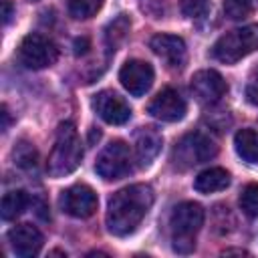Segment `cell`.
<instances>
[{"label":"cell","mask_w":258,"mask_h":258,"mask_svg":"<svg viewBox=\"0 0 258 258\" xmlns=\"http://www.w3.org/2000/svg\"><path fill=\"white\" fill-rule=\"evenodd\" d=\"M18 56L26 69L40 71V69L54 64V60L58 58V48L50 38L32 32L22 38V42L18 46Z\"/></svg>","instance_id":"cell-7"},{"label":"cell","mask_w":258,"mask_h":258,"mask_svg":"<svg viewBox=\"0 0 258 258\" xmlns=\"http://www.w3.org/2000/svg\"><path fill=\"white\" fill-rule=\"evenodd\" d=\"M149 48L165 60L169 69H181L185 64V42L175 34H155L149 40Z\"/></svg>","instance_id":"cell-14"},{"label":"cell","mask_w":258,"mask_h":258,"mask_svg":"<svg viewBox=\"0 0 258 258\" xmlns=\"http://www.w3.org/2000/svg\"><path fill=\"white\" fill-rule=\"evenodd\" d=\"M216 153H218V147L210 137H206L204 133H187L173 145L171 161H173V167L185 171L194 165L210 161Z\"/></svg>","instance_id":"cell-5"},{"label":"cell","mask_w":258,"mask_h":258,"mask_svg":"<svg viewBox=\"0 0 258 258\" xmlns=\"http://www.w3.org/2000/svg\"><path fill=\"white\" fill-rule=\"evenodd\" d=\"M240 208L248 218H258V183H248L242 189Z\"/></svg>","instance_id":"cell-22"},{"label":"cell","mask_w":258,"mask_h":258,"mask_svg":"<svg viewBox=\"0 0 258 258\" xmlns=\"http://www.w3.org/2000/svg\"><path fill=\"white\" fill-rule=\"evenodd\" d=\"M119 81L123 85V89L133 95V97H141L145 95L151 85H153V67L145 60L139 58H131L127 60L121 71H119Z\"/></svg>","instance_id":"cell-10"},{"label":"cell","mask_w":258,"mask_h":258,"mask_svg":"<svg viewBox=\"0 0 258 258\" xmlns=\"http://www.w3.org/2000/svg\"><path fill=\"white\" fill-rule=\"evenodd\" d=\"M30 198L24 189H12L8 194H4L2 204H0V216L2 220H16L28 206Z\"/></svg>","instance_id":"cell-18"},{"label":"cell","mask_w":258,"mask_h":258,"mask_svg":"<svg viewBox=\"0 0 258 258\" xmlns=\"http://www.w3.org/2000/svg\"><path fill=\"white\" fill-rule=\"evenodd\" d=\"M2 119H4V123H2V129L6 131V129H8V125H10V115H8V109H6V105H2Z\"/></svg>","instance_id":"cell-27"},{"label":"cell","mask_w":258,"mask_h":258,"mask_svg":"<svg viewBox=\"0 0 258 258\" xmlns=\"http://www.w3.org/2000/svg\"><path fill=\"white\" fill-rule=\"evenodd\" d=\"M230 185V173L224 167H208L194 179V187L200 194H214L222 191Z\"/></svg>","instance_id":"cell-16"},{"label":"cell","mask_w":258,"mask_h":258,"mask_svg":"<svg viewBox=\"0 0 258 258\" xmlns=\"http://www.w3.org/2000/svg\"><path fill=\"white\" fill-rule=\"evenodd\" d=\"M224 12L232 20H242L252 12V0H224Z\"/></svg>","instance_id":"cell-23"},{"label":"cell","mask_w":258,"mask_h":258,"mask_svg":"<svg viewBox=\"0 0 258 258\" xmlns=\"http://www.w3.org/2000/svg\"><path fill=\"white\" fill-rule=\"evenodd\" d=\"M224 254H248L246 250H226Z\"/></svg>","instance_id":"cell-29"},{"label":"cell","mask_w":258,"mask_h":258,"mask_svg":"<svg viewBox=\"0 0 258 258\" xmlns=\"http://www.w3.org/2000/svg\"><path fill=\"white\" fill-rule=\"evenodd\" d=\"M133 169V155H131V149L125 141H111L97 157V163H95V171L107 179V181H113V179H121L125 177L127 173H131Z\"/></svg>","instance_id":"cell-6"},{"label":"cell","mask_w":258,"mask_h":258,"mask_svg":"<svg viewBox=\"0 0 258 258\" xmlns=\"http://www.w3.org/2000/svg\"><path fill=\"white\" fill-rule=\"evenodd\" d=\"M105 0H69V12L73 18H91L95 16Z\"/></svg>","instance_id":"cell-21"},{"label":"cell","mask_w":258,"mask_h":258,"mask_svg":"<svg viewBox=\"0 0 258 258\" xmlns=\"http://www.w3.org/2000/svg\"><path fill=\"white\" fill-rule=\"evenodd\" d=\"M93 109L109 125H123L131 117V107L125 103L123 97H119L113 91H101V93H97L93 97Z\"/></svg>","instance_id":"cell-11"},{"label":"cell","mask_w":258,"mask_h":258,"mask_svg":"<svg viewBox=\"0 0 258 258\" xmlns=\"http://www.w3.org/2000/svg\"><path fill=\"white\" fill-rule=\"evenodd\" d=\"M153 206V189L147 183H133L109 198L107 206V228L115 236H129L137 230L141 220Z\"/></svg>","instance_id":"cell-1"},{"label":"cell","mask_w":258,"mask_h":258,"mask_svg":"<svg viewBox=\"0 0 258 258\" xmlns=\"http://www.w3.org/2000/svg\"><path fill=\"white\" fill-rule=\"evenodd\" d=\"M129 26H131V22H129V18H127L125 14H119L113 22H109L107 32H105V40H107L109 50L115 52V48L119 46V42H121V40L125 38V34L129 32Z\"/></svg>","instance_id":"cell-19"},{"label":"cell","mask_w":258,"mask_h":258,"mask_svg":"<svg viewBox=\"0 0 258 258\" xmlns=\"http://www.w3.org/2000/svg\"><path fill=\"white\" fill-rule=\"evenodd\" d=\"M161 149V135L153 127H141L135 133V157L141 167H149Z\"/></svg>","instance_id":"cell-15"},{"label":"cell","mask_w":258,"mask_h":258,"mask_svg":"<svg viewBox=\"0 0 258 258\" xmlns=\"http://www.w3.org/2000/svg\"><path fill=\"white\" fill-rule=\"evenodd\" d=\"M12 2L10 0H2V22L4 24H8L10 22V18H12Z\"/></svg>","instance_id":"cell-26"},{"label":"cell","mask_w":258,"mask_h":258,"mask_svg":"<svg viewBox=\"0 0 258 258\" xmlns=\"http://www.w3.org/2000/svg\"><path fill=\"white\" fill-rule=\"evenodd\" d=\"M234 145H236V153L248 161V163H258V133L250 127L240 129L234 135Z\"/></svg>","instance_id":"cell-17"},{"label":"cell","mask_w":258,"mask_h":258,"mask_svg":"<svg viewBox=\"0 0 258 258\" xmlns=\"http://www.w3.org/2000/svg\"><path fill=\"white\" fill-rule=\"evenodd\" d=\"M189 89H191L196 101H200L202 105H214L226 95L228 83L224 81V77L218 71L204 69L191 77Z\"/></svg>","instance_id":"cell-9"},{"label":"cell","mask_w":258,"mask_h":258,"mask_svg":"<svg viewBox=\"0 0 258 258\" xmlns=\"http://www.w3.org/2000/svg\"><path fill=\"white\" fill-rule=\"evenodd\" d=\"M99 137H101V131L93 127L91 129V135H89V143H95V139H99Z\"/></svg>","instance_id":"cell-28"},{"label":"cell","mask_w":258,"mask_h":258,"mask_svg":"<svg viewBox=\"0 0 258 258\" xmlns=\"http://www.w3.org/2000/svg\"><path fill=\"white\" fill-rule=\"evenodd\" d=\"M81 159H83V147L79 133L73 123L64 121L56 129L54 145L46 161V171L50 177H64L81 165Z\"/></svg>","instance_id":"cell-2"},{"label":"cell","mask_w":258,"mask_h":258,"mask_svg":"<svg viewBox=\"0 0 258 258\" xmlns=\"http://www.w3.org/2000/svg\"><path fill=\"white\" fill-rule=\"evenodd\" d=\"M147 113L159 121H179L185 115V101L173 89H161L147 105Z\"/></svg>","instance_id":"cell-12"},{"label":"cell","mask_w":258,"mask_h":258,"mask_svg":"<svg viewBox=\"0 0 258 258\" xmlns=\"http://www.w3.org/2000/svg\"><path fill=\"white\" fill-rule=\"evenodd\" d=\"M8 242L16 256L32 258L42 248V234L32 224H16L8 230Z\"/></svg>","instance_id":"cell-13"},{"label":"cell","mask_w":258,"mask_h":258,"mask_svg":"<svg viewBox=\"0 0 258 258\" xmlns=\"http://www.w3.org/2000/svg\"><path fill=\"white\" fill-rule=\"evenodd\" d=\"M204 224V210L196 202H181L173 208L169 216L171 236H173V250L179 254H187L196 248V234Z\"/></svg>","instance_id":"cell-3"},{"label":"cell","mask_w":258,"mask_h":258,"mask_svg":"<svg viewBox=\"0 0 258 258\" xmlns=\"http://www.w3.org/2000/svg\"><path fill=\"white\" fill-rule=\"evenodd\" d=\"M256 48H258V24H248V26L234 28V30L222 34L216 40L212 54L220 62L234 64L240 58L254 52Z\"/></svg>","instance_id":"cell-4"},{"label":"cell","mask_w":258,"mask_h":258,"mask_svg":"<svg viewBox=\"0 0 258 258\" xmlns=\"http://www.w3.org/2000/svg\"><path fill=\"white\" fill-rule=\"evenodd\" d=\"M58 204H60V210L73 218H89L97 212L99 198L91 185L75 183L60 194Z\"/></svg>","instance_id":"cell-8"},{"label":"cell","mask_w":258,"mask_h":258,"mask_svg":"<svg viewBox=\"0 0 258 258\" xmlns=\"http://www.w3.org/2000/svg\"><path fill=\"white\" fill-rule=\"evenodd\" d=\"M206 6H208V0H179V8L187 18L200 16L206 10Z\"/></svg>","instance_id":"cell-24"},{"label":"cell","mask_w":258,"mask_h":258,"mask_svg":"<svg viewBox=\"0 0 258 258\" xmlns=\"http://www.w3.org/2000/svg\"><path fill=\"white\" fill-rule=\"evenodd\" d=\"M89 38H85V36H81V38H77L75 40V54L77 56H81V54H87V50H89Z\"/></svg>","instance_id":"cell-25"},{"label":"cell","mask_w":258,"mask_h":258,"mask_svg":"<svg viewBox=\"0 0 258 258\" xmlns=\"http://www.w3.org/2000/svg\"><path fill=\"white\" fill-rule=\"evenodd\" d=\"M12 157H14V163L22 169H34L38 163V153H36L34 145L24 139L16 143V147L12 149Z\"/></svg>","instance_id":"cell-20"}]
</instances>
